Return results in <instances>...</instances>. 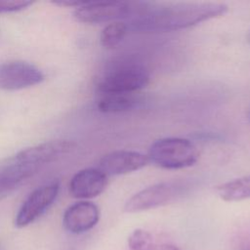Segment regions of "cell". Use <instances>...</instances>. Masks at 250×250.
<instances>
[{
  "mask_svg": "<svg viewBox=\"0 0 250 250\" xmlns=\"http://www.w3.org/2000/svg\"><path fill=\"white\" fill-rule=\"evenodd\" d=\"M249 119H250V112H249Z\"/></svg>",
  "mask_w": 250,
  "mask_h": 250,
  "instance_id": "obj_22",
  "label": "cell"
},
{
  "mask_svg": "<svg viewBox=\"0 0 250 250\" xmlns=\"http://www.w3.org/2000/svg\"><path fill=\"white\" fill-rule=\"evenodd\" d=\"M74 148L75 144L71 141L54 140L23 148L16 154L25 162L41 169L43 166L69 154Z\"/></svg>",
  "mask_w": 250,
  "mask_h": 250,
  "instance_id": "obj_8",
  "label": "cell"
},
{
  "mask_svg": "<svg viewBox=\"0 0 250 250\" xmlns=\"http://www.w3.org/2000/svg\"><path fill=\"white\" fill-rule=\"evenodd\" d=\"M107 183V176L98 167L85 168L72 176L68 189L74 198L90 199L104 192Z\"/></svg>",
  "mask_w": 250,
  "mask_h": 250,
  "instance_id": "obj_10",
  "label": "cell"
},
{
  "mask_svg": "<svg viewBox=\"0 0 250 250\" xmlns=\"http://www.w3.org/2000/svg\"><path fill=\"white\" fill-rule=\"evenodd\" d=\"M243 250H250V248H248V249H243Z\"/></svg>",
  "mask_w": 250,
  "mask_h": 250,
  "instance_id": "obj_21",
  "label": "cell"
},
{
  "mask_svg": "<svg viewBox=\"0 0 250 250\" xmlns=\"http://www.w3.org/2000/svg\"><path fill=\"white\" fill-rule=\"evenodd\" d=\"M149 162L168 170L183 169L196 163L199 152L195 145L184 138H162L155 141L147 152Z\"/></svg>",
  "mask_w": 250,
  "mask_h": 250,
  "instance_id": "obj_3",
  "label": "cell"
},
{
  "mask_svg": "<svg viewBox=\"0 0 250 250\" xmlns=\"http://www.w3.org/2000/svg\"><path fill=\"white\" fill-rule=\"evenodd\" d=\"M246 38H247V42H248V44L250 45V30L248 31V33H247V35H246Z\"/></svg>",
  "mask_w": 250,
  "mask_h": 250,
  "instance_id": "obj_20",
  "label": "cell"
},
{
  "mask_svg": "<svg viewBox=\"0 0 250 250\" xmlns=\"http://www.w3.org/2000/svg\"><path fill=\"white\" fill-rule=\"evenodd\" d=\"M149 163L147 155L135 150H114L104 155L98 168L108 176H119L146 167Z\"/></svg>",
  "mask_w": 250,
  "mask_h": 250,
  "instance_id": "obj_9",
  "label": "cell"
},
{
  "mask_svg": "<svg viewBox=\"0 0 250 250\" xmlns=\"http://www.w3.org/2000/svg\"><path fill=\"white\" fill-rule=\"evenodd\" d=\"M224 3H168L135 2L128 19L129 29L142 32H167L188 28L228 12Z\"/></svg>",
  "mask_w": 250,
  "mask_h": 250,
  "instance_id": "obj_1",
  "label": "cell"
},
{
  "mask_svg": "<svg viewBox=\"0 0 250 250\" xmlns=\"http://www.w3.org/2000/svg\"><path fill=\"white\" fill-rule=\"evenodd\" d=\"M37 167L17 154L0 160V194L9 192L38 172Z\"/></svg>",
  "mask_w": 250,
  "mask_h": 250,
  "instance_id": "obj_12",
  "label": "cell"
},
{
  "mask_svg": "<svg viewBox=\"0 0 250 250\" xmlns=\"http://www.w3.org/2000/svg\"><path fill=\"white\" fill-rule=\"evenodd\" d=\"M191 188L188 180H170L151 185L134 195L124 205L127 213H137L164 206L183 197Z\"/></svg>",
  "mask_w": 250,
  "mask_h": 250,
  "instance_id": "obj_4",
  "label": "cell"
},
{
  "mask_svg": "<svg viewBox=\"0 0 250 250\" xmlns=\"http://www.w3.org/2000/svg\"><path fill=\"white\" fill-rule=\"evenodd\" d=\"M160 250H180L177 246L172 244H165L160 247Z\"/></svg>",
  "mask_w": 250,
  "mask_h": 250,
  "instance_id": "obj_19",
  "label": "cell"
},
{
  "mask_svg": "<svg viewBox=\"0 0 250 250\" xmlns=\"http://www.w3.org/2000/svg\"><path fill=\"white\" fill-rule=\"evenodd\" d=\"M138 103L139 98L135 94H102L97 107L104 113H118L134 108Z\"/></svg>",
  "mask_w": 250,
  "mask_h": 250,
  "instance_id": "obj_13",
  "label": "cell"
},
{
  "mask_svg": "<svg viewBox=\"0 0 250 250\" xmlns=\"http://www.w3.org/2000/svg\"><path fill=\"white\" fill-rule=\"evenodd\" d=\"M150 79L146 65L137 58L122 57L113 60L98 78L96 89L102 94H135L145 88Z\"/></svg>",
  "mask_w": 250,
  "mask_h": 250,
  "instance_id": "obj_2",
  "label": "cell"
},
{
  "mask_svg": "<svg viewBox=\"0 0 250 250\" xmlns=\"http://www.w3.org/2000/svg\"><path fill=\"white\" fill-rule=\"evenodd\" d=\"M43 71L28 62L9 61L0 63V90L17 91L40 84Z\"/></svg>",
  "mask_w": 250,
  "mask_h": 250,
  "instance_id": "obj_6",
  "label": "cell"
},
{
  "mask_svg": "<svg viewBox=\"0 0 250 250\" xmlns=\"http://www.w3.org/2000/svg\"><path fill=\"white\" fill-rule=\"evenodd\" d=\"M59 191V181H52L31 191L17 213L16 227L23 228L37 220L55 202Z\"/></svg>",
  "mask_w": 250,
  "mask_h": 250,
  "instance_id": "obj_7",
  "label": "cell"
},
{
  "mask_svg": "<svg viewBox=\"0 0 250 250\" xmlns=\"http://www.w3.org/2000/svg\"><path fill=\"white\" fill-rule=\"evenodd\" d=\"M135 2L124 1H85L76 8L73 17L76 21L89 24L128 20L134 10Z\"/></svg>",
  "mask_w": 250,
  "mask_h": 250,
  "instance_id": "obj_5",
  "label": "cell"
},
{
  "mask_svg": "<svg viewBox=\"0 0 250 250\" xmlns=\"http://www.w3.org/2000/svg\"><path fill=\"white\" fill-rule=\"evenodd\" d=\"M128 245L131 250H155V242L152 235L142 229H136L128 237Z\"/></svg>",
  "mask_w": 250,
  "mask_h": 250,
  "instance_id": "obj_16",
  "label": "cell"
},
{
  "mask_svg": "<svg viewBox=\"0 0 250 250\" xmlns=\"http://www.w3.org/2000/svg\"><path fill=\"white\" fill-rule=\"evenodd\" d=\"M100 220L99 207L87 200L75 202L63 213L62 224L71 233H83L93 229Z\"/></svg>",
  "mask_w": 250,
  "mask_h": 250,
  "instance_id": "obj_11",
  "label": "cell"
},
{
  "mask_svg": "<svg viewBox=\"0 0 250 250\" xmlns=\"http://www.w3.org/2000/svg\"><path fill=\"white\" fill-rule=\"evenodd\" d=\"M129 30L126 22L117 21L108 23L100 34V43L104 48L112 49L116 47L125 37Z\"/></svg>",
  "mask_w": 250,
  "mask_h": 250,
  "instance_id": "obj_15",
  "label": "cell"
},
{
  "mask_svg": "<svg viewBox=\"0 0 250 250\" xmlns=\"http://www.w3.org/2000/svg\"><path fill=\"white\" fill-rule=\"evenodd\" d=\"M216 191L221 199L228 202L248 199L250 198V175L224 183L217 187Z\"/></svg>",
  "mask_w": 250,
  "mask_h": 250,
  "instance_id": "obj_14",
  "label": "cell"
},
{
  "mask_svg": "<svg viewBox=\"0 0 250 250\" xmlns=\"http://www.w3.org/2000/svg\"><path fill=\"white\" fill-rule=\"evenodd\" d=\"M32 4L33 2L27 0H0V14L21 11Z\"/></svg>",
  "mask_w": 250,
  "mask_h": 250,
  "instance_id": "obj_17",
  "label": "cell"
},
{
  "mask_svg": "<svg viewBox=\"0 0 250 250\" xmlns=\"http://www.w3.org/2000/svg\"><path fill=\"white\" fill-rule=\"evenodd\" d=\"M53 4L60 6V7H68V8H79L82 6L85 1H78V0H57L53 1Z\"/></svg>",
  "mask_w": 250,
  "mask_h": 250,
  "instance_id": "obj_18",
  "label": "cell"
}]
</instances>
